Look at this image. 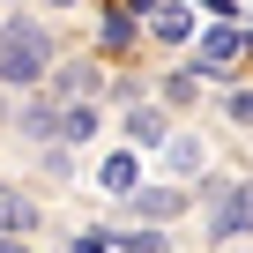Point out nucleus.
<instances>
[{
	"mask_svg": "<svg viewBox=\"0 0 253 253\" xmlns=\"http://www.w3.org/2000/svg\"><path fill=\"white\" fill-rule=\"evenodd\" d=\"M45 67H52V45H45V30L38 23H8L0 30V82H45Z\"/></svg>",
	"mask_w": 253,
	"mask_h": 253,
	"instance_id": "nucleus-1",
	"label": "nucleus"
},
{
	"mask_svg": "<svg viewBox=\"0 0 253 253\" xmlns=\"http://www.w3.org/2000/svg\"><path fill=\"white\" fill-rule=\"evenodd\" d=\"M0 231H8V238H30L38 231V201L15 194V186H0Z\"/></svg>",
	"mask_w": 253,
	"mask_h": 253,
	"instance_id": "nucleus-2",
	"label": "nucleus"
},
{
	"mask_svg": "<svg viewBox=\"0 0 253 253\" xmlns=\"http://www.w3.org/2000/svg\"><path fill=\"white\" fill-rule=\"evenodd\" d=\"M216 231L231 238V231H253V186H231L223 201H216Z\"/></svg>",
	"mask_w": 253,
	"mask_h": 253,
	"instance_id": "nucleus-3",
	"label": "nucleus"
},
{
	"mask_svg": "<svg viewBox=\"0 0 253 253\" xmlns=\"http://www.w3.org/2000/svg\"><path fill=\"white\" fill-rule=\"evenodd\" d=\"M89 126H97V112H89V104H67V112H52V134H60V142H89Z\"/></svg>",
	"mask_w": 253,
	"mask_h": 253,
	"instance_id": "nucleus-4",
	"label": "nucleus"
},
{
	"mask_svg": "<svg viewBox=\"0 0 253 253\" xmlns=\"http://www.w3.org/2000/svg\"><path fill=\"white\" fill-rule=\"evenodd\" d=\"M134 209H142V216H179V209H186V194H179V186H142V194H134Z\"/></svg>",
	"mask_w": 253,
	"mask_h": 253,
	"instance_id": "nucleus-5",
	"label": "nucleus"
},
{
	"mask_svg": "<svg viewBox=\"0 0 253 253\" xmlns=\"http://www.w3.org/2000/svg\"><path fill=\"white\" fill-rule=\"evenodd\" d=\"M52 97H89L97 89V67H60V82H45Z\"/></svg>",
	"mask_w": 253,
	"mask_h": 253,
	"instance_id": "nucleus-6",
	"label": "nucleus"
},
{
	"mask_svg": "<svg viewBox=\"0 0 253 253\" xmlns=\"http://www.w3.org/2000/svg\"><path fill=\"white\" fill-rule=\"evenodd\" d=\"M149 15H157V38H186V30H194L186 8H149Z\"/></svg>",
	"mask_w": 253,
	"mask_h": 253,
	"instance_id": "nucleus-7",
	"label": "nucleus"
},
{
	"mask_svg": "<svg viewBox=\"0 0 253 253\" xmlns=\"http://www.w3.org/2000/svg\"><path fill=\"white\" fill-rule=\"evenodd\" d=\"M126 134H134V142H164V112H134Z\"/></svg>",
	"mask_w": 253,
	"mask_h": 253,
	"instance_id": "nucleus-8",
	"label": "nucleus"
},
{
	"mask_svg": "<svg viewBox=\"0 0 253 253\" xmlns=\"http://www.w3.org/2000/svg\"><path fill=\"white\" fill-rule=\"evenodd\" d=\"M238 52H246V38H238V30H216V38H209V60H223V67H231Z\"/></svg>",
	"mask_w": 253,
	"mask_h": 253,
	"instance_id": "nucleus-9",
	"label": "nucleus"
},
{
	"mask_svg": "<svg viewBox=\"0 0 253 253\" xmlns=\"http://www.w3.org/2000/svg\"><path fill=\"white\" fill-rule=\"evenodd\" d=\"M104 186H112V194H126V186H134V164H126V157H112V164H104Z\"/></svg>",
	"mask_w": 253,
	"mask_h": 253,
	"instance_id": "nucleus-10",
	"label": "nucleus"
},
{
	"mask_svg": "<svg viewBox=\"0 0 253 253\" xmlns=\"http://www.w3.org/2000/svg\"><path fill=\"white\" fill-rule=\"evenodd\" d=\"M23 134H52V104H30L23 112Z\"/></svg>",
	"mask_w": 253,
	"mask_h": 253,
	"instance_id": "nucleus-11",
	"label": "nucleus"
},
{
	"mask_svg": "<svg viewBox=\"0 0 253 253\" xmlns=\"http://www.w3.org/2000/svg\"><path fill=\"white\" fill-rule=\"evenodd\" d=\"M231 119H246V126H253V89H238V97H231Z\"/></svg>",
	"mask_w": 253,
	"mask_h": 253,
	"instance_id": "nucleus-12",
	"label": "nucleus"
},
{
	"mask_svg": "<svg viewBox=\"0 0 253 253\" xmlns=\"http://www.w3.org/2000/svg\"><path fill=\"white\" fill-rule=\"evenodd\" d=\"M52 8H67V0H52Z\"/></svg>",
	"mask_w": 253,
	"mask_h": 253,
	"instance_id": "nucleus-13",
	"label": "nucleus"
}]
</instances>
